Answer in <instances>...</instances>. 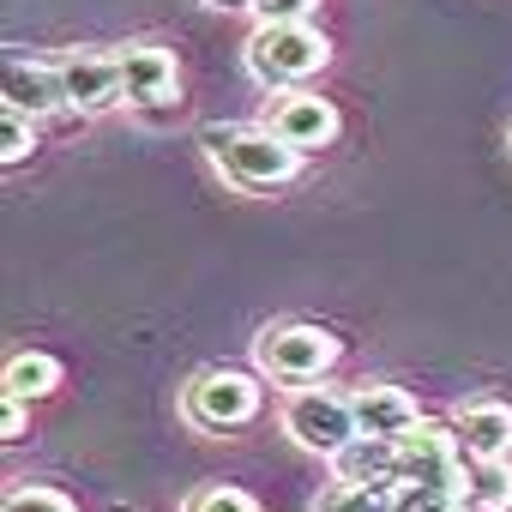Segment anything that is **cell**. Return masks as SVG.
<instances>
[{
  "instance_id": "5",
  "label": "cell",
  "mask_w": 512,
  "mask_h": 512,
  "mask_svg": "<svg viewBox=\"0 0 512 512\" xmlns=\"http://www.w3.org/2000/svg\"><path fill=\"white\" fill-rule=\"evenodd\" d=\"M253 410H260V386L235 368H205L187 386V422L205 434H229V428L253 422Z\"/></svg>"
},
{
  "instance_id": "19",
  "label": "cell",
  "mask_w": 512,
  "mask_h": 512,
  "mask_svg": "<svg viewBox=\"0 0 512 512\" xmlns=\"http://www.w3.org/2000/svg\"><path fill=\"white\" fill-rule=\"evenodd\" d=\"M187 512H260V500H253L247 488H199L193 500H187Z\"/></svg>"
},
{
  "instance_id": "9",
  "label": "cell",
  "mask_w": 512,
  "mask_h": 512,
  "mask_svg": "<svg viewBox=\"0 0 512 512\" xmlns=\"http://www.w3.org/2000/svg\"><path fill=\"white\" fill-rule=\"evenodd\" d=\"M272 133H278L284 145H296V151H320V145L338 139V109H332L326 97L296 91V97H284V103L272 109Z\"/></svg>"
},
{
  "instance_id": "18",
  "label": "cell",
  "mask_w": 512,
  "mask_h": 512,
  "mask_svg": "<svg viewBox=\"0 0 512 512\" xmlns=\"http://www.w3.org/2000/svg\"><path fill=\"white\" fill-rule=\"evenodd\" d=\"M31 145H37V139H31V121H25L19 109L0 103V163H7V169H13V163H25V157H31Z\"/></svg>"
},
{
  "instance_id": "1",
  "label": "cell",
  "mask_w": 512,
  "mask_h": 512,
  "mask_svg": "<svg viewBox=\"0 0 512 512\" xmlns=\"http://www.w3.org/2000/svg\"><path fill=\"white\" fill-rule=\"evenodd\" d=\"M199 145H205V157L223 169V181H235V187H247V193L284 187V181H296V169H302V151L284 145L272 127L205 121V127H199Z\"/></svg>"
},
{
  "instance_id": "12",
  "label": "cell",
  "mask_w": 512,
  "mask_h": 512,
  "mask_svg": "<svg viewBox=\"0 0 512 512\" xmlns=\"http://www.w3.org/2000/svg\"><path fill=\"white\" fill-rule=\"evenodd\" d=\"M67 97H61V73H55V61H25V55H7V109H19L25 121H37V115H49V109H61Z\"/></svg>"
},
{
  "instance_id": "22",
  "label": "cell",
  "mask_w": 512,
  "mask_h": 512,
  "mask_svg": "<svg viewBox=\"0 0 512 512\" xmlns=\"http://www.w3.org/2000/svg\"><path fill=\"white\" fill-rule=\"evenodd\" d=\"M19 434H25V404L7 398V404H0V440H19Z\"/></svg>"
},
{
  "instance_id": "23",
  "label": "cell",
  "mask_w": 512,
  "mask_h": 512,
  "mask_svg": "<svg viewBox=\"0 0 512 512\" xmlns=\"http://www.w3.org/2000/svg\"><path fill=\"white\" fill-rule=\"evenodd\" d=\"M199 7H211V13H235V7H253V0H199Z\"/></svg>"
},
{
  "instance_id": "14",
  "label": "cell",
  "mask_w": 512,
  "mask_h": 512,
  "mask_svg": "<svg viewBox=\"0 0 512 512\" xmlns=\"http://www.w3.org/2000/svg\"><path fill=\"white\" fill-rule=\"evenodd\" d=\"M464 506H470V512H506V506H512V464H506V458L470 464V470H464Z\"/></svg>"
},
{
  "instance_id": "20",
  "label": "cell",
  "mask_w": 512,
  "mask_h": 512,
  "mask_svg": "<svg viewBox=\"0 0 512 512\" xmlns=\"http://www.w3.org/2000/svg\"><path fill=\"white\" fill-rule=\"evenodd\" d=\"M260 25H308L320 13V0H253Z\"/></svg>"
},
{
  "instance_id": "3",
  "label": "cell",
  "mask_w": 512,
  "mask_h": 512,
  "mask_svg": "<svg viewBox=\"0 0 512 512\" xmlns=\"http://www.w3.org/2000/svg\"><path fill=\"white\" fill-rule=\"evenodd\" d=\"M253 356H260V368H266L272 380L308 386V380H320V374L338 362V338H332L326 326H302V320H290V326H272V332H260Z\"/></svg>"
},
{
  "instance_id": "17",
  "label": "cell",
  "mask_w": 512,
  "mask_h": 512,
  "mask_svg": "<svg viewBox=\"0 0 512 512\" xmlns=\"http://www.w3.org/2000/svg\"><path fill=\"white\" fill-rule=\"evenodd\" d=\"M392 512H464V488H422V482H404V488H392Z\"/></svg>"
},
{
  "instance_id": "8",
  "label": "cell",
  "mask_w": 512,
  "mask_h": 512,
  "mask_svg": "<svg viewBox=\"0 0 512 512\" xmlns=\"http://www.w3.org/2000/svg\"><path fill=\"white\" fill-rule=\"evenodd\" d=\"M115 61H121V97L133 103V109H157V103H169L175 97V55L169 49H157V43H127V49H115Z\"/></svg>"
},
{
  "instance_id": "15",
  "label": "cell",
  "mask_w": 512,
  "mask_h": 512,
  "mask_svg": "<svg viewBox=\"0 0 512 512\" xmlns=\"http://www.w3.org/2000/svg\"><path fill=\"white\" fill-rule=\"evenodd\" d=\"M55 386H61V362H55V356L25 350V356H13V362H7V398L31 404V398H49Z\"/></svg>"
},
{
  "instance_id": "21",
  "label": "cell",
  "mask_w": 512,
  "mask_h": 512,
  "mask_svg": "<svg viewBox=\"0 0 512 512\" xmlns=\"http://www.w3.org/2000/svg\"><path fill=\"white\" fill-rule=\"evenodd\" d=\"M0 512H73V500L61 488H13Z\"/></svg>"
},
{
  "instance_id": "11",
  "label": "cell",
  "mask_w": 512,
  "mask_h": 512,
  "mask_svg": "<svg viewBox=\"0 0 512 512\" xmlns=\"http://www.w3.org/2000/svg\"><path fill=\"white\" fill-rule=\"evenodd\" d=\"M452 434H458V452L470 464L512 458V410L506 404H464L458 422H452Z\"/></svg>"
},
{
  "instance_id": "16",
  "label": "cell",
  "mask_w": 512,
  "mask_h": 512,
  "mask_svg": "<svg viewBox=\"0 0 512 512\" xmlns=\"http://www.w3.org/2000/svg\"><path fill=\"white\" fill-rule=\"evenodd\" d=\"M314 512H392V494L386 488H356V482H332Z\"/></svg>"
},
{
  "instance_id": "4",
  "label": "cell",
  "mask_w": 512,
  "mask_h": 512,
  "mask_svg": "<svg viewBox=\"0 0 512 512\" xmlns=\"http://www.w3.org/2000/svg\"><path fill=\"white\" fill-rule=\"evenodd\" d=\"M284 434H290L296 446H308V452L338 458V452L356 440V410H350V398H338V392H326V386H302V392H290V404H284Z\"/></svg>"
},
{
  "instance_id": "2",
  "label": "cell",
  "mask_w": 512,
  "mask_h": 512,
  "mask_svg": "<svg viewBox=\"0 0 512 512\" xmlns=\"http://www.w3.org/2000/svg\"><path fill=\"white\" fill-rule=\"evenodd\" d=\"M326 61H332V49L308 25H260V31L247 37V73L260 79V85H272V91L314 79Z\"/></svg>"
},
{
  "instance_id": "7",
  "label": "cell",
  "mask_w": 512,
  "mask_h": 512,
  "mask_svg": "<svg viewBox=\"0 0 512 512\" xmlns=\"http://www.w3.org/2000/svg\"><path fill=\"white\" fill-rule=\"evenodd\" d=\"M55 73H61V97L79 115H103V109L127 103L121 97V61L103 55V49H67V55H55Z\"/></svg>"
},
{
  "instance_id": "6",
  "label": "cell",
  "mask_w": 512,
  "mask_h": 512,
  "mask_svg": "<svg viewBox=\"0 0 512 512\" xmlns=\"http://www.w3.org/2000/svg\"><path fill=\"white\" fill-rule=\"evenodd\" d=\"M464 452H458V434L446 422H416L404 440H398V488L404 482H422V488H464Z\"/></svg>"
},
{
  "instance_id": "13",
  "label": "cell",
  "mask_w": 512,
  "mask_h": 512,
  "mask_svg": "<svg viewBox=\"0 0 512 512\" xmlns=\"http://www.w3.org/2000/svg\"><path fill=\"white\" fill-rule=\"evenodd\" d=\"M332 470H338V482H356V488H398V440H368V434H356L338 458H332Z\"/></svg>"
},
{
  "instance_id": "10",
  "label": "cell",
  "mask_w": 512,
  "mask_h": 512,
  "mask_svg": "<svg viewBox=\"0 0 512 512\" xmlns=\"http://www.w3.org/2000/svg\"><path fill=\"white\" fill-rule=\"evenodd\" d=\"M350 410H356V434H368V440H404L422 422L416 416V398L398 392V386H362L350 398Z\"/></svg>"
}]
</instances>
